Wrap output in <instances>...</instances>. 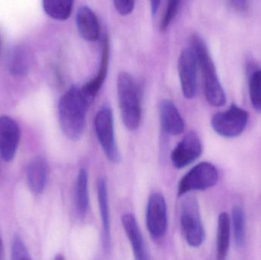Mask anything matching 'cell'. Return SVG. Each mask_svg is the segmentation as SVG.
<instances>
[{"mask_svg":"<svg viewBox=\"0 0 261 260\" xmlns=\"http://www.w3.org/2000/svg\"><path fill=\"white\" fill-rule=\"evenodd\" d=\"M90 104L91 102L78 86L70 87L60 99V125L69 140L76 141L82 137L85 129L86 115Z\"/></svg>","mask_w":261,"mask_h":260,"instance_id":"1","label":"cell"},{"mask_svg":"<svg viewBox=\"0 0 261 260\" xmlns=\"http://www.w3.org/2000/svg\"><path fill=\"white\" fill-rule=\"evenodd\" d=\"M191 42L192 48L196 53L202 71L205 99L213 106H222L226 102V96L219 81L210 50L205 41L199 35H193Z\"/></svg>","mask_w":261,"mask_h":260,"instance_id":"2","label":"cell"},{"mask_svg":"<svg viewBox=\"0 0 261 260\" xmlns=\"http://www.w3.org/2000/svg\"><path fill=\"white\" fill-rule=\"evenodd\" d=\"M117 92L122 121L128 130L135 131L141 123V99L138 84L129 73H119Z\"/></svg>","mask_w":261,"mask_h":260,"instance_id":"3","label":"cell"},{"mask_svg":"<svg viewBox=\"0 0 261 260\" xmlns=\"http://www.w3.org/2000/svg\"><path fill=\"white\" fill-rule=\"evenodd\" d=\"M180 224L187 244L199 247L205 240V230L201 220L199 203L196 197L189 195L181 206Z\"/></svg>","mask_w":261,"mask_h":260,"instance_id":"4","label":"cell"},{"mask_svg":"<svg viewBox=\"0 0 261 260\" xmlns=\"http://www.w3.org/2000/svg\"><path fill=\"white\" fill-rule=\"evenodd\" d=\"M94 125L98 140L107 158L113 163H118L120 154L115 136L113 112L108 105L101 107L96 113Z\"/></svg>","mask_w":261,"mask_h":260,"instance_id":"5","label":"cell"},{"mask_svg":"<svg viewBox=\"0 0 261 260\" xmlns=\"http://www.w3.org/2000/svg\"><path fill=\"white\" fill-rule=\"evenodd\" d=\"M248 114L245 109L231 105L226 111L218 112L212 119L214 131L224 137H236L240 135L246 128Z\"/></svg>","mask_w":261,"mask_h":260,"instance_id":"6","label":"cell"},{"mask_svg":"<svg viewBox=\"0 0 261 260\" xmlns=\"http://www.w3.org/2000/svg\"><path fill=\"white\" fill-rule=\"evenodd\" d=\"M219 174L216 166L202 162L192 168L179 182L178 195H185L191 191L205 190L217 183Z\"/></svg>","mask_w":261,"mask_h":260,"instance_id":"7","label":"cell"},{"mask_svg":"<svg viewBox=\"0 0 261 260\" xmlns=\"http://www.w3.org/2000/svg\"><path fill=\"white\" fill-rule=\"evenodd\" d=\"M198 60L193 48L182 50L178 60V73L184 97L193 99L197 92Z\"/></svg>","mask_w":261,"mask_h":260,"instance_id":"8","label":"cell"},{"mask_svg":"<svg viewBox=\"0 0 261 260\" xmlns=\"http://www.w3.org/2000/svg\"><path fill=\"white\" fill-rule=\"evenodd\" d=\"M146 223L153 239H161L165 235L167 226V205L162 194L153 193L149 197Z\"/></svg>","mask_w":261,"mask_h":260,"instance_id":"9","label":"cell"},{"mask_svg":"<svg viewBox=\"0 0 261 260\" xmlns=\"http://www.w3.org/2000/svg\"><path fill=\"white\" fill-rule=\"evenodd\" d=\"M202 151V142L198 134L188 133L172 152V163L176 169H182L199 158Z\"/></svg>","mask_w":261,"mask_h":260,"instance_id":"10","label":"cell"},{"mask_svg":"<svg viewBox=\"0 0 261 260\" xmlns=\"http://www.w3.org/2000/svg\"><path fill=\"white\" fill-rule=\"evenodd\" d=\"M21 131L17 122L9 116H0V154L3 160H13L19 145Z\"/></svg>","mask_w":261,"mask_h":260,"instance_id":"11","label":"cell"},{"mask_svg":"<svg viewBox=\"0 0 261 260\" xmlns=\"http://www.w3.org/2000/svg\"><path fill=\"white\" fill-rule=\"evenodd\" d=\"M159 112L161 127L166 134L177 136L184 132L185 123L173 102L167 99L161 101Z\"/></svg>","mask_w":261,"mask_h":260,"instance_id":"12","label":"cell"},{"mask_svg":"<svg viewBox=\"0 0 261 260\" xmlns=\"http://www.w3.org/2000/svg\"><path fill=\"white\" fill-rule=\"evenodd\" d=\"M122 225L132 244L135 260H151L136 218L132 214L122 216Z\"/></svg>","mask_w":261,"mask_h":260,"instance_id":"13","label":"cell"},{"mask_svg":"<svg viewBox=\"0 0 261 260\" xmlns=\"http://www.w3.org/2000/svg\"><path fill=\"white\" fill-rule=\"evenodd\" d=\"M32 65V56L27 47L16 45L9 50L6 57V67L9 74L14 77H24Z\"/></svg>","mask_w":261,"mask_h":260,"instance_id":"14","label":"cell"},{"mask_svg":"<svg viewBox=\"0 0 261 260\" xmlns=\"http://www.w3.org/2000/svg\"><path fill=\"white\" fill-rule=\"evenodd\" d=\"M76 27L80 35L87 41H97L99 38V21L93 11L88 6H81L76 18Z\"/></svg>","mask_w":261,"mask_h":260,"instance_id":"15","label":"cell"},{"mask_svg":"<svg viewBox=\"0 0 261 260\" xmlns=\"http://www.w3.org/2000/svg\"><path fill=\"white\" fill-rule=\"evenodd\" d=\"M109 61H110V41H109L108 37L105 36L103 39V44H102L100 67H99L97 75L94 79L87 82L81 88L84 96L88 99L91 103L105 82L107 73H108Z\"/></svg>","mask_w":261,"mask_h":260,"instance_id":"16","label":"cell"},{"mask_svg":"<svg viewBox=\"0 0 261 260\" xmlns=\"http://www.w3.org/2000/svg\"><path fill=\"white\" fill-rule=\"evenodd\" d=\"M48 168L45 159L35 157L27 168V180L29 188L35 195L44 192L47 181Z\"/></svg>","mask_w":261,"mask_h":260,"instance_id":"17","label":"cell"},{"mask_svg":"<svg viewBox=\"0 0 261 260\" xmlns=\"http://www.w3.org/2000/svg\"><path fill=\"white\" fill-rule=\"evenodd\" d=\"M98 201L102 222V238L104 249L110 250L111 245V224H110V206H109L108 188L105 179L97 182Z\"/></svg>","mask_w":261,"mask_h":260,"instance_id":"18","label":"cell"},{"mask_svg":"<svg viewBox=\"0 0 261 260\" xmlns=\"http://www.w3.org/2000/svg\"><path fill=\"white\" fill-rule=\"evenodd\" d=\"M230 237H231V220L228 214L222 213L218 221L217 243L216 255L217 260L226 259L229 250Z\"/></svg>","mask_w":261,"mask_h":260,"instance_id":"19","label":"cell"},{"mask_svg":"<svg viewBox=\"0 0 261 260\" xmlns=\"http://www.w3.org/2000/svg\"><path fill=\"white\" fill-rule=\"evenodd\" d=\"M88 175L85 169H81L75 186V204L78 213L84 216L89 209Z\"/></svg>","mask_w":261,"mask_h":260,"instance_id":"20","label":"cell"},{"mask_svg":"<svg viewBox=\"0 0 261 260\" xmlns=\"http://www.w3.org/2000/svg\"><path fill=\"white\" fill-rule=\"evenodd\" d=\"M71 0H44L43 9L48 16L58 21L68 19L73 9Z\"/></svg>","mask_w":261,"mask_h":260,"instance_id":"21","label":"cell"},{"mask_svg":"<svg viewBox=\"0 0 261 260\" xmlns=\"http://www.w3.org/2000/svg\"><path fill=\"white\" fill-rule=\"evenodd\" d=\"M231 221L236 244L241 247L245 242V220L243 211L239 206L233 208Z\"/></svg>","mask_w":261,"mask_h":260,"instance_id":"22","label":"cell"},{"mask_svg":"<svg viewBox=\"0 0 261 260\" xmlns=\"http://www.w3.org/2000/svg\"><path fill=\"white\" fill-rule=\"evenodd\" d=\"M250 99L253 108L261 112V70H254L249 80Z\"/></svg>","mask_w":261,"mask_h":260,"instance_id":"23","label":"cell"},{"mask_svg":"<svg viewBox=\"0 0 261 260\" xmlns=\"http://www.w3.org/2000/svg\"><path fill=\"white\" fill-rule=\"evenodd\" d=\"M11 259L12 260H32L29 255L27 247L24 241L18 235H15L12 241L11 249Z\"/></svg>","mask_w":261,"mask_h":260,"instance_id":"24","label":"cell"},{"mask_svg":"<svg viewBox=\"0 0 261 260\" xmlns=\"http://www.w3.org/2000/svg\"><path fill=\"white\" fill-rule=\"evenodd\" d=\"M180 6V2L179 1H169L167 3V7H166L165 12H164V16L161 20V24H160V29L161 32H164L168 28L169 25L172 22L176 14H177L178 9Z\"/></svg>","mask_w":261,"mask_h":260,"instance_id":"25","label":"cell"},{"mask_svg":"<svg viewBox=\"0 0 261 260\" xmlns=\"http://www.w3.org/2000/svg\"><path fill=\"white\" fill-rule=\"evenodd\" d=\"M114 6L116 11L120 15H127L132 13L135 8V2L133 1H114Z\"/></svg>","mask_w":261,"mask_h":260,"instance_id":"26","label":"cell"},{"mask_svg":"<svg viewBox=\"0 0 261 260\" xmlns=\"http://www.w3.org/2000/svg\"><path fill=\"white\" fill-rule=\"evenodd\" d=\"M228 4L232 9L238 12H247L250 8V3L243 0H236V1H229Z\"/></svg>","mask_w":261,"mask_h":260,"instance_id":"27","label":"cell"},{"mask_svg":"<svg viewBox=\"0 0 261 260\" xmlns=\"http://www.w3.org/2000/svg\"><path fill=\"white\" fill-rule=\"evenodd\" d=\"M161 1H151L150 2V5H151V12L152 15H154L155 14L158 12V9L160 7V4H161Z\"/></svg>","mask_w":261,"mask_h":260,"instance_id":"28","label":"cell"},{"mask_svg":"<svg viewBox=\"0 0 261 260\" xmlns=\"http://www.w3.org/2000/svg\"><path fill=\"white\" fill-rule=\"evenodd\" d=\"M55 260H65L64 259V256H62L61 254H58L57 255L56 257H55Z\"/></svg>","mask_w":261,"mask_h":260,"instance_id":"29","label":"cell"},{"mask_svg":"<svg viewBox=\"0 0 261 260\" xmlns=\"http://www.w3.org/2000/svg\"><path fill=\"white\" fill-rule=\"evenodd\" d=\"M1 47H2V37H1V35H0V50H1Z\"/></svg>","mask_w":261,"mask_h":260,"instance_id":"30","label":"cell"}]
</instances>
